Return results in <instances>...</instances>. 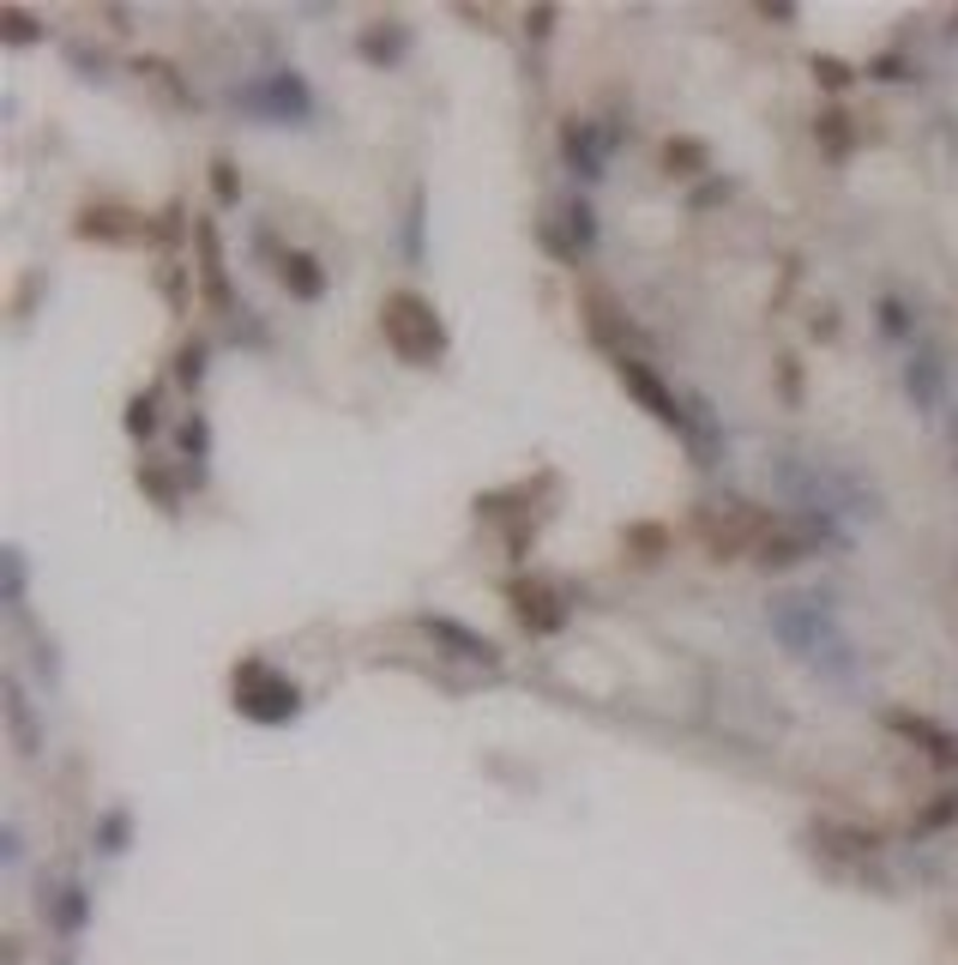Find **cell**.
<instances>
[{
    "label": "cell",
    "mask_w": 958,
    "mask_h": 965,
    "mask_svg": "<svg viewBox=\"0 0 958 965\" xmlns=\"http://www.w3.org/2000/svg\"><path fill=\"white\" fill-rule=\"evenodd\" d=\"M380 327H386V339L398 344L410 363H422V356L441 351V320H434V308H428L422 296H410V290L386 296V308H380Z\"/></svg>",
    "instance_id": "obj_1"
}]
</instances>
